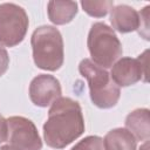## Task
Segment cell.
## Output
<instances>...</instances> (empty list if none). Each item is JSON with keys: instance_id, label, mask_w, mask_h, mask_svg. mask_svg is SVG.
I'll list each match as a JSON object with an SVG mask.
<instances>
[{"instance_id": "obj_4", "label": "cell", "mask_w": 150, "mask_h": 150, "mask_svg": "<svg viewBox=\"0 0 150 150\" xmlns=\"http://www.w3.org/2000/svg\"><path fill=\"white\" fill-rule=\"evenodd\" d=\"M88 49L91 61L101 68H110L122 55V43L114 29L104 22H95L88 34Z\"/></svg>"}, {"instance_id": "obj_10", "label": "cell", "mask_w": 150, "mask_h": 150, "mask_svg": "<svg viewBox=\"0 0 150 150\" xmlns=\"http://www.w3.org/2000/svg\"><path fill=\"white\" fill-rule=\"evenodd\" d=\"M125 129L136 141H148L150 137V118L146 108H138L131 111L125 118Z\"/></svg>"}, {"instance_id": "obj_18", "label": "cell", "mask_w": 150, "mask_h": 150, "mask_svg": "<svg viewBox=\"0 0 150 150\" xmlns=\"http://www.w3.org/2000/svg\"><path fill=\"white\" fill-rule=\"evenodd\" d=\"M139 150H148V142H146V141H145V143L141 146V149H139Z\"/></svg>"}, {"instance_id": "obj_11", "label": "cell", "mask_w": 150, "mask_h": 150, "mask_svg": "<svg viewBox=\"0 0 150 150\" xmlns=\"http://www.w3.org/2000/svg\"><path fill=\"white\" fill-rule=\"evenodd\" d=\"M48 18L54 25L69 23L77 14V2L75 1H49L47 5Z\"/></svg>"}, {"instance_id": "obj_14", "label": "cell", "mask_w": 150, "mask_h": 150, "mask_svg": "<svg viewBox=\"0 0 150 150\" xmlns=\"http://www.w3.org/2000/svg\"><path fill=\"white\" fill-rule=\"evenodd\" d=\"M70 150H104L103 138L100 136H87L76 143Z\"/></svg>"}, {"instance_id": "obj_16", "label": "cell", "mask_w": 150, "mask_h": 150, "mask_svg": "<svg viewBox=\"0 0 150 150\" xmlns=\"http://www.w3.org/2000/svg\"><path fill=\"white\" fill-rule=\"evenodd\" d=\"M7 135H8L7 120L0 114V143L7 141Z\"/></svg>"}, {"instance_id": "obj_2", "label": "cell", "mask_w": 150, "mask_h": 150, "mask_svg": "<svg viewBox=\"0 0 150 150\" xmlns=\"http://www.w3.org/2000/svg\"><path fill=\"white\" fill-rule=\"evenodd\" d=\"M33 60L38 68L55 71L61 68L64 60L63 39L57 28L53 26L38 27L30 38Z\"/></svg>"}, {"instance_id": "obj_13", "label": "cell", "mask_w": 150, "mask_h": 150, "mask_svg": "<svg viewBox=\"0 0 150 150\" xmlns=\"http://www.w3.org/2000/svg\"><path fill=\"white\" fill-rule=\"evenodd\" d=\"M81 6L88 15L94 18H103L108 14L109 11L112 9L114 1H81Z\"/></svg>"}, {"instance_id": "obj_12", "label": "cell", "mask_w": 150, "mask_h": 150, "mask_svg": "<svg viewBox=\"0 0 150 150\" xmlns=\"http://www.w3.org/2000/svg\"><path fill=\"white\" fill-rule=\"evenodd\" d=\"M137 141L125 128L110 130L103 138L104 150H136Z\"/></svg>"}, {"instance_id": "obj_1", "label": "cell", "mask_w": 150, "mask_h": 150, "mask_svg": "<svg viewBox=\"0 0 150 150\" xmlns=\"http://www.w3.org/2000/svg\"><path fill=\"white\" fill-rule=\"evenodd\" d=\"M84 131L81 105L70 97H59L48 111L43 124V138L48 146L62 149L79 138Z\"/></svg>"}, {"instance_id": "obj_5", "label": "cell", "mask_w": 150, "mask_h": 150, "mask_svg": "<svg viewBox=\"0 0 150 150\" xmlns=\"http://www.w3.org/2000/svg\"><path fill=\"white\" fill-rule=\"evenodd\" d=\"M29 19L26 11L15 4H0V45L14 47L26 36Z\"/></svg>"}, {"instance_id": "obj_6", "label": "cell", "mask_w": 150, "mask_h": 150, "mask_svg": "<svg viewBox=\"0 0 150 150\" xmlns=\"http://www.w3.org/2000/svg\"><path fill=\"white\" fill-rule=\"evenodd\" d=\"M8 145L16 150H41L42 141L35 124L23 116L7 118Z\"/></svg>"}, {"instance_id": "obj_15", "label": "cell", "mask_w": 150, "mask_h": 150, "mask_svg": "<svg viewBox=\"0 0 150 150\" xmlns=\"http://www.w3.org/2000/svg\"><path fill=\"white\" fill-rule=\"evenodd\" d=\"M9 66V56L7 50L0 45V76H2Z\"/></svg>"}, {"instance_id": "obj_3", "label": "cell", "mask_w": 150, "mask_h": 150, "mask_svg": "<svg viewBox=\"0 0 150 150\" xmlns=\"http://www.w3.org/2000/svg\"><path fill=\"white\" fill-rule=\"evenodd\" d=\"M79 71L87 80L90 100L96 107L109 109L116 105L121 90L104 68L98 67L89 59H83L79 64Z\"/></svg>"}, {"instance_id": "obj_17", "label": "cell", "mask_w": 150, "mask_h": 150, "mask_svg": "<svg viewBox=\"0 0 150 150\" xmlns=\"http://www.w3.org/2000/svg\"><path fill=\"white\" fill-rule=\"evenodd\" d=\"M0 150H16V149L12 148V146H11V145H8V144H5V145H2V146L0 148Z\"/></svg>"}, {"instance_id": "obj_8", "label": "cell", "mask_w": 150, "mask_h": 150, "mask_svg": "<svg viewBox=\"0 0 150 150\" xmlns=\"http://www.w3.org/2000/svg\"><path fill=\"white\" fill-rule=\"evenodd\" d=\"M61 84L56 77L48 74L35 76L29 84V98L38 107H47L61 97Z\"/></svg>"}, {"instance_id": "obj_9", "label": "cell", "mask_w": 150, "mask_h": 150, "mask_svg": "<svg viewBox=\"0 0 150 150\" xmlns=\"http://www.w3.org/2000/svg\"><path fill=\"white\" fill-rule=\"evenodd\" d=\"M112 28L120 33H130L139 27V14L128 5H117L112 7L110 14Z\"/></svg>"}, {"instance_id": "obj_7", "label": "cell", "mask_w": 150, "mask_h": 150, "mask_svg": "<svg viewBox=\"0 0 150 150\" xmlns=\"http://www.w3.org/2000/svg\"><path fill=\"white\" fill-rule=\"evenodd\" d=\"M148 50H145L137 59L132 57H121L118 59L111 68V79L118 87H128L146 79V67H148Z\"/></svg>"}]
</instances>
